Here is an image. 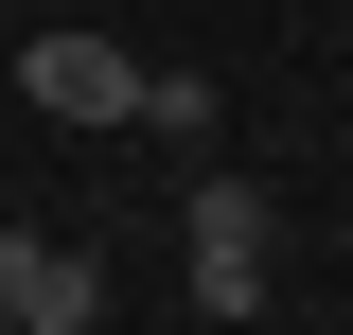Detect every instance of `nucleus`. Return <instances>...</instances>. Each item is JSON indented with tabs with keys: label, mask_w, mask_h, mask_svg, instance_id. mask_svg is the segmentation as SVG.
I'll use <instances>...</instances> for the list:
<instances>
[{
	"label": "nucleus",
	"mask_w": 353,
	"mask_h": 335,
	"mask_svg": "<svg viewBox=\"0 0 353 335\" xmlns=\"http://www.w3.org/2000/svg\"><path fill=\"white\" fill-rule=\"evenodd\" d=\"M265 283H283V212L248 176H194V300L212 318H265Z\"/></svg>",
	"instance_id": "nucleus-1"
},
{
	"label": "nucleus",
	"mask_w": 353,
	"mask_h": 335,
	"mask_svg": "<svg viewBox=\"0 0 353 335\" xmlns=\"http://www.w3.org/2000/svg\"><path fill=\"white\" fill-rule=\"evenodd\" d=\"M18 88H36L53 124H141V53H124V36H71V18L18 36Z\"/></svg>",
	"instance_id": "nucleus-2"
},
{
	"label": "nucleus",
	"mask_w": 353,
	"mask_h": 335,
	"mask_svg": "<svg viewBox=\"0 0 353 335\" xmlns=\"http://www.w3.org/2000/svg\"><path fill=\"white\" fill-rule=\"evenodd\" d=\"M0 300H18V335H88L106 318V283H88L53 230H0Z\"/></svg>",
	"instance_id": "nucleus-3"
},
{
	"label": "nucleus",
	"mask_w": 353,
	"mask_h": 335,
	"mask_svg": "<svg viewBox=\"0 0 353 335\" xmlns=\"http://www.w3.org/2000/svg\"><path fill=\"white\" fill-rule=\"evenodd\" d=\"M141 124L159 141H212V71H141Z\"/></svg>",
	"instance_id": "nucleus-4"
},
{
	"label": "nucleus",
	"mask_w": 353,
	"mask_h": 335,
	"mask_svg": "<svg viewBox=\"0 0 353 335\" xmlns=\"http://www.w3.org/2000/svg\"><path fill=\"white\" fill-rule=\"evenodd\" d=\"M0 335H18V300H0Z\"/></svg>",
	"instance_id": "nucleus-5"
}]
</instances>
